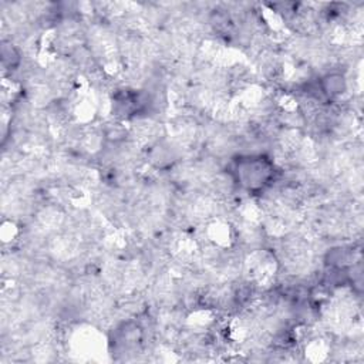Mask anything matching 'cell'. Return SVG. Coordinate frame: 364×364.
Wrapping results in <instances>:
<instances>
[{"mask_svg": "<svg viewBox=\"0 0 364 364\" xmlns=\"http://www.w3.org/2000/svg\"><path fill=\"white\" fill-rule=\"evenodd\" d=\"M230 175L242 189L257 193L274 182L277 169L266 155H242L233 161Z\"/></svg>", "mask_w": 364, "mask_h": 364, "instance_id": "cell-1", "label": "cell"}]
</instances>
